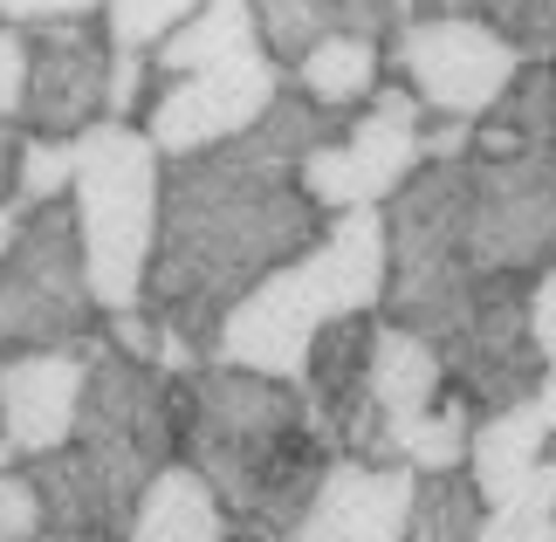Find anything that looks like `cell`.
<instances>
[{
    "instance_id": "1",
    "label": "cell",
    "mask_w": 556,
    "mask_h": 542,
    "mask_svg": "<svg viewBox=\"0 0 556 542\" xmlns=\"http://www.w3.org/2000/svg\"><path fill=\"white\" fill-rule=\"evenodd\" d=\"M324 234H330V213L282 165H248L233 151L165 159L159 241H152L138 310L173 343H186L192 357H206L220 323L268 275L303 262Z\"/></svg>"
},
{
    "instance_id": "2",
    "label": "cell",
    "mask_w": 556,
    "mask_h": 542,
    "mask_svg": "<svg viewBox=\"0 0 556 542\" xmlns=\"http://www.w3.org/2000/svg\"><path fill=\"white\" fill-rule=\"evenodd\" d=\"M179 461L220 494V508L233 522L295 535L303 508L316 502V488H324V474L337 461V446L316 432L295 385L206 357L186 378Z\"/></svg>"
},
{
    "instance_id": "3",
    "label": "cell",
    "mask_w": 556,
    "mask_h": 542,
    "mask_svg": "<svg viewBox=\"0 0 556 542\" xmlns=\"http://www.w3.org/2000/svg\"><path fill=\"white\" fill-rule=\"evenodd\" d=\"M378 302H384V220L378 213H337L303 262L268 275L220 323L206 357L295 385L316 330H330L337 316H378Z\"/></svg>"
},
{
    "instance_id": "4",
    "label": "cell",
    "mask_w": 556,
    "mask_h": 542,
    "mask_svg": "<svg viewBox=\"0 0 556 542\" xmlns=\"http://www.w3.org/2000/svg\"><path fill=\"white\" fill-rule=\"evenodd\" d=\"M159 172L165 159L138 124H90L76 138V241H83V275L103 316L138 310L144 302V268H152L159 241Z\"/></svg>"
},
{
    "instance_id": "5",
    "label": "cell",
    "mask_w": 556,
    "mask_h": 542,
    "mask_svg": "<svg viewBox=\"0 0 556 542\" xmlns=\"http://www.w3.org/2000/svg\"><path fill=\"white\" fill-rule=\"evenodd\" d=\"M97 295L83 275V241H76V213L35 206L21 227L14 254L0 262V357L14 351H76L83 337H97Z\"/></svg>"
},
{
    "instance_id": "6",
    "label": "cell",
    "mask_w": 556,
    "mask_h": 542,
    "mask_svg": "<svg viewBox=\"0 0 556 542\" xmlns=\"http://www.w3.org/2000/svg\"><path fill=\"white\" fill-rule=\"evenodd\" d=\"M384 70H392L399 90H413L426 117L481 124L516 83L522 49L467 14H405L399 35L384 41Z\"/></svg>"
},
{
    "instance_id": "7",
    "label": "cell",
    "mask_w": 556,
    "mask_h": 542,
    "mask_svg": "<svg viewBox=\"0 0 556 542\" xmlns=\"http://www.w3.org/2000/svg\"><path fill=\"white\" fill-rule=\"evenodd\" d=\"M460 241L475 275L536 281L556 268V159L516 151V159H467V213Z\"/></svg>"
},
{
    "instance_id": "8",
    "label": "cell",
    "mask_w": 556,
    "mask_h": 542,
    "mask_svg": "<svg viewBox=\"0 0 556 542\" xmlns=\"http://www.w3.org/2000/svg\"><path fill=\"white\" fill-rule=\"evenodd\" d=\"M419 124H426V111L413 103V90L378 83L371 103L344 124V138H330L324 151H309V159L295 165V186H303L330 220L337 213H378L426 165Z\"/></svg>"
},
{
    "instance_id": "9",
    "label": "cell",
    "mask_w": 556,
    "mask_h": 542,
    "mask_svg": "<svg viewBox=\"0 0 556 542\" xmlns=\"http://www.w3.org/2000/svg\"><path fill=\"white\" fill-rule=\"evenodd\" d=\"M275 90H282V70L268 55H241V62H220V70H192V76H159L138 131L152 138L159 159L227 151L275 103Z\"/></svg>"
},
{
    "instance_id": "10",
    "label": "cell",
    "mask_w": 556,
    "mask_h": 542,
    "mask_svg": "<svg viewBox=\"0 0 556 542\" xmlns=\"http://www.w3.org/2000/svg\"><path fill=\"white\" fill-rule=\"evenodd\" d=\"M103 83H111L103 21H49V28H28L21 131L28 138H83L90 124H103Z\"/></svg>"
},
{
    "instance_id": "11",
    "label": "cell",
    "mask_w": 556,
    "mask_h": 542,
    "mask_svg": "<svg viewBox=\"0 0 556 542\" xmlns=\"http://www.w3.org/2000/svg\"><path fill=\"white\" fill-rule=\"evenodd\" d=\"M83 412V357L76 351H14L0 357V446L8 461L62 453Z\"/></svg>"
},
{
    "instance_id": "12",
    "label": "cell",
    "mask_w": 556,
    "mask_h": 542,
    "mask_svg": "<svg viewBox=\"0 0 556 542\" xmlns=\"http://www.w3.org/2000/svg\"><path fill=\"white\" fill-rule=\"evenodd\" d=\"M413 488H419V474H405V467H371V461L337 453L316 502L295 522V542H405Z\"/></svg>"
},
{
    "instance_id": "13",
    "label": "cell",
    "mask_w": 556,
    "mask_h": 542,
    "mask_svg": "<svg viewBox=\"0 0 556 542\" xmlns=\"http://www.w3.org/2000/svg\"><path fill=\"white\" fill-rule=\"evenodd\" d=\"M371 343H378V316H337L330 330H316L303 371H295V392H303L316 432L337 453L371 412Z\"/></svg>"
},
{
    "instance_id": "14",
    "label": "cell",
    "mask_w": 556,
    "mask_h": 542,
    "mask_svg": "<svg viewBox=\"0 0 556 542\" xmlns=\"http://www.w3.org/2000/svg\"><path fill=\"white\" fill-rule=\"evenodd\" d=\"M549 432H556V412H549L543 392L467 432V481H475L481 508H502L508 494L522 488V474L536 461H549Z\"/></svg>"
},
{
    "instance_id": "15",
    "label": "cell",
    "mask_w": 556,
    "mask_h": 542,
    "mask_svg": "<svg viewBox=\"0 0 556 542\" xmlns=\"http://www.w3.org/2000/svg\"><path fill=\"white\" fill-rule=\"evenodd\" d=\"M227 535H233V515L186 461L159 467V481L138 494L131 529H124V542H227Z\"/></svg>"
},
{
    "instance_id": "16",
    "label": "cell",
    "mask_w": 556,
    "mask_h": 542,
    "mask_svg": "<svg viewBox=\"0 0 556 542\" xmlns=\"http://www.w3.org/2000/svg\"><path fill=\"white\" fill-rule=\"evenodd\" d=\"M344 124H351L344 111H316L303 90H289V83H282L275 103L227 151H233V159H248V165H282V172H295L309 151H324L330 138H344Z\"/></svg>"
},
{
    "instance_id": "17",
    "label": "cell",
    "mask_w": 556,
    "mask_h": 542,
    "mask_svg": "<svg viewBox=\"0 0 556 542\" xmlns=\"http://www.w3.org/2000/svg\"><path fill=\"white\" fill-rule=\"evenodd\" d=\"M378 70H384V49L378 41H357V35H330L289 70V90H303L316 111H344L357 117L378 90Z\"/></svg>"
},
{
    "instance_id": "18",
    "label": "cell",
    "mask_w": 556,
    "mask_h": 542,
    "mask_svg": "<svg viewBox=\"0 0 556 542\" xmlns=\"http://www.w3.org/2000/svg\"><path fill=\"white\" fill-rule=\"evenodd\" d=\"M433 405H440V357H433V343L413 337V330L378 323V343H371V412H378V419H413V412H433Z\"/></svg>"
},
{
    "instance_id": "19",
    "label": "cell",
    "mask_w": 556,
    "mask_h": 542,
    "mask_svg": "<svg viewBox=\"0 0 556 542\" xmlns=\"http://www.w3.org/2000/svg\"><path fill=\"white\" fill-rule=\"evenodd\" d=\"M241 55H262L248 0H206V8L192 14L173 41H159V49H152V70H159V76H192V70L241 62Z\"/></svg>"
},
{
    "instance_id": "20",
    "label": "cell",
    "mask_w": 556,
    "mask_h": 542,
    "mask_svg": "<svg viewBox=\"0 0 556 542\" xmlns=\"http://www.w3.org/2000/svg\"><path fill=\"white\" fill-rule=\"evenodd\" d=\"M254 14V41H262V55L275 70H295L316 41L344 35V0H248Z\"/></svg>"
},
{
    "instance_id": "21",
    "label": "cell",
    "mask_w": 556,
    "mask_h": 542,
    "mask_svg": "<svg viewBox=\"0 0 556 542\" xmlns=\"http://www.w3.org/2000/svg\"><path fill=\"white\" fill-rule=\"evenodd\" d=\"M481 124L508 131L522 151H549V159H556V49L522 55L516 83L502 90V103H495V111H488Z\"/></svg>"
},
{
    "instance_id": "22",
    "label": "cell",
    "mask_w": 556,
    "mask_h": 542,
    "mask_svg": "<svg viewBox=\"0 0 556 542\" xmlns=\"http://www.w3.org/2000/svg\"><path fill=\"white\" fill-rule=\"evenodd\" d=\"M488 522L481 494L467 474H426L413 488V522H405V542H475Z\"/></svg>"
},
{
    "instance_id": "23",
    "label": "cell",
    "mask_w": 556,
    "mask_h": 542,
    "mask_svg": "<svg viewBox=\"0 0 556 542\" xmlns=\"http://www.w3.org/2000/svg\"><path fill=\"white\" fill-rule=\"evenodd\" d=\"M475 542H556V453L522 474V488L502 508H488Z\"/></svg>"
},
{
    "instance_id": "24",
    "label": "cell",
    "mask_w": 556,
    "mask_h": 542,
    "mask_svg": "<svg viewBox=\"0 0 556 542\" xmlns=\"http://www.w3.org/2000/svg\"><path fill=\"white\" fill-rule=\"evenodd\" d=\"M206 0H111L103 8V41L117 55H152L159 41H173Z\"/></svg>"
},
{
    "instance_id": "25",
    "label": "cell",
    "mask_w": 556,
    "mask_h": 542,
    "mask_svg": "<svg viewBox=\"0 0 556 542\" xmlns=\"http://www.w3.org/2000/svg\"><path fill=\"white\" fill-rule=\"evenodd\" d=\"M76 186V138H28L21 144V172H14V200L21 206H62Z\"/></svg>"
},
{
    "instance_id": "26",
    "label": "cell",
    "mask_w": 556,
    "mask_h": 542,
    "mask_svg": "<svg viewBox=\"0 0 556 542\" xmlns=\"http://www.w3.org/2000/svg\"><path fill=\"white\" fill-rule=\"evenodd\" d=\"M159 90V70H152V55H117L111 49V83H103V117L111 124H138L144 117V103H152Z\"/></svg>"
},
{
    "instance_id": "27",
    "label": "cell",
    "mask_w": 556,
    "mask_h": 542,
    "mask_svg": "<svg viewBox=\"0 0 556 542\" xmlns=\"http://www.w3.org/2000/svg\"><path fill=\"white\" fill-rule=\"evenodd\" d=\"M49 522H41V502H35V481L21 467H0V542H41Z\"/></svg>"
},
{
    "instance_id": "28",
    "label": "cell",
    "mask_w": 556,
    "mask_h": 542,
    "mask_svg": "<svg viewBox=\"0 0 556 542\" xmlns=\"http://www.w3.org/2000/svg\"><path fill=\"white\" fill-rule=\"evenodd\" d=\"M111 0H0V28H49V21H103Z\"/></svg>"
},
{
    "instance_id": "29",
    "label": "cell",
    "mask_w": 556,
    "mask_h": 542,
    "mask_svg": "<svg viewBox=\"0 0 556 542\" xmlns=\"http://www.w3.org/2000/svg\"><path fill=\"white\" fill-rule=\"evenodd\" d=\"M529 343L543 357V385H556V268L529 281Z\"/></svg>"
},
{
    "instance_id": "30",
    "label": "cell",
    "mask_w": 556,
    "mask_h": 542,
    "mask_svg": "<svg viewBox=\"0 0 556 542\" xmlns=\"http://www.w3.org/2000/svg\"><path fill=\"white\" fill-rule=\"evenodd\" d=\"M21 90H28V35L0 28V124H21Z\"/></svg>"
},
{
    "instance_id": "31",
    "label": "cell",
    "mask_w": 556,
    "mask_h": 542,
    "mask_svg": "<svg viewBox=\"0 0 556 542\" xmlns=\"http://www.w3.org/2000/svg\"><path fill=\"white\" fill-rule=\"evenodd\" d=\"M21 227H28V206H21V200H8V206H0V262H8V254H14Z\"/></svg>"
},
{
    "instance_id": "32",
    "label": "cell",
    "mask_w": 556,
    "mask_h": 542,
    "mask_svg": "<svg viewBox=\"0 0 556 542\" xmlns=\"http://www.w3.org/2000/svg\"><path fill=\"white\" fill-rule=\"evenodd\" d=\"M227 542H295V535H275V529H254V522H233Z\"/></svg>"
},
{
    "instance_id": "33",
    "label": "cell",
    "mask_w": 556,
    "mask_h": 542,
    "mask_svg": "<svg viewBox=\"0 0 556 542\" xmlns=\"http://www.w3.org/2000/svg\"><path fill=\"white\" fill-rule=\"evenodd\" d=\"M41 542H83V535H41Z\"/></svg>"
},
{
    "instance_id": "34",
    "label": "cell",
    "mask_w": 556,
    "mask_h": 542,
    "mask_svg": "<svg viewBox=\"0 0 556 542\" xmlns=\"http://www.w3.org/2000/svg\"><path fill=\"white\" fill-rule=\"evenodd\" d=\"M392 8H405V14H413V0H392Z\"/></svg>"
},
{
    "instance_id": "35",
    "label": "cell",
    "mask_w": 556,
    "mask_h": 542,
    "mask_svg": "<svg viewBox=\"0 0 556 542\" xmlns=\"http://www.w3.org/2000/svg\"><path fill=\"white\" fill-rule=\"evenodd\" d=\"M549 453H556V432H549Z\"/></svg>"
},
{
    "instance_id": "36",
    "label": "cell",
    "mask_w": 556,
    "mask_h": 542,
    "mask_svg": "<svg viewBox=\"0 0 556 542\" xmlns=\"http://www.w3.org/2000/svg\"><path fill=\"white\" fill-rule=\"evenodd\" d=\"M0 453H8V446H0Z\"/></svg>"
},
{
    "instance_id": "37",
    "label": "cell",
    "mask_w": 556,
    "mask_h": 542,
    "mask_svg": "<svg viewBox=\"0 0 556 542\" xmlns=\"http://www.w3.org/2000/svg\"><path fill=\"white\" fill-rule=\"evenodd\" d=\"M117 542H124V535H117Z\"/></svg>"
}]
</instances>
